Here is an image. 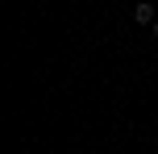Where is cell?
Returning a JSON list of instances; mask_svg holds the SVG:
<instances>
[{
	"instance_id": "cell-1",
	"label": "cell",
	"mask_w": 158,
	"mask_h": 154,
	"mask_svg": "<svg viewBox=\"0 0 158 154\" xmlns=\"http://www.w3.org/2000/svg\"><path fill=\"white\" fill-rule=\"evenodd\" d=\"M133 21H142V25H154V21H158V17H154V4H150V0H142V4L133 8Z\"/></svg>"
},
{
	"instance_id": "cell-2",
	"label": "cell",
	"mask_w": 158,
	"mask_h": 154,
	"mask_svg": "<svg viewBox=\"0 0 158 154\" xmlns=\"http://www.w3.org/2000/svg\"><path fill=\"white\" fill-rule=\"evenodd\" d=\"M154 38H158V21H154Z\"/></svg>"
}]
</instances>
